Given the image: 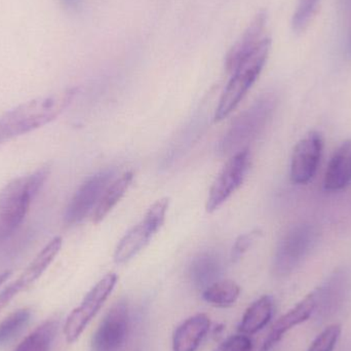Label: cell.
<instances>
[{"instance_id":"obj_1","label":"cell","mask_w":351,"mask_h":351,"mask_svg":"<svg viewBox=\"0 0 351 351\" xmlns=\"http://www.w3.org/2000/svg\"><path fill=\"white\" fill-rule=\"evenodd\" d=\"M75 88L23 103L0 117V145L55 121L68 108Z\"/></svg>"},{"instance_id":"obj_2","label":"cell","mask_w":351,"mask_h":351,"mask_svg":"<svg viewBox=\"0 0 351 351\" xmlns=\"http://www.w3.org/2000/svg\"><path fill=\"white\" fill-rule=\"evenodd\" d=\"M49 166L21 176L0 191V243L10 239L24 222L33 200L49 176Z\"/></svg>"},{"instance_id":"obj_3","label":"cell","mask_w":351,"mask_h":351,"mask_svg":"<svg viewBox=\"0 0 351 351\" xmlns=\"http://www.w3.org/2000/svg\"><path fill=\"white\" fill-rule=\"evenodd\" d=\"M276 104L278 101L274 94H265L241 113L220 142L221 154H235L247 148V144L253 142L269 123Z\"/></svg>"},{"instance_id":"obj_4","label":"cell","mask_w":351,"mask_h":351,"mask_svg":"<svg viewBox=\"0 0 351 351\" xmlns=\"http://www.w3.org/2000/svg\"><path fill=\"white\" fill-rule=\"evenodd\" d=\"M270 47H271V39L267 37L252 57L231 72L230 80L219 101L218 107L215 113V121H223L239 106V103L255 84L256 80L259 78L267 62Z\"/></svg>"},{"instance_id":"obj_5","label":"cell","mask_w":351,"mask_h":351,"mask_svg":"<svg viewBox=\"0 0 351 351\" xmlns=\"http://www.w3.org/2000/svg\"><path fill=\"white\" fill-rule=\"evenodd\" d=\"M319 229L309 222L289 229L278 243L274 258V272L285 278L294 272L311 255L319 241Z\"/></svg>"},{"instance_id":"obj_6","label":"cell","mask_w":351,"mask_h":351,"mask_svg":"<svg viewBox=\"0 0 351 351\" xmlns=\"http://www.w3.org/2000/svg\"><path fill=\"white\" fill-rule=\"evenodd\" d=\"M170 199L168 197L156 200L141 222L130 229L121 239L114 253V262L123 264L135 257L154 239L166 220Z\"/></svg>"},{"instance_id":"obj_7","label":"cell","mask_w":351,"mask_h":351,"mask_svg":"<svg viewBox=\"0 0 351 351\" xmlns=\"http://www.w3.org/2000/svg\"><path fill=\"white\" fill-rule=\"evenodd\" d=\"M117 280L119 276L117 274H106L93 287L92 290L84 297L82 304L70 313L64 327V334L68 343L77 341L114 290Z\"/></svg>"},{"instance_id":"obj_8","label":"cell","mask_w":351,"mask_h":351,"mask_svg":"<svg viewBox=\"0 0 351 351\" xmlns=\"http://www.w3.org/2000/svg\"><path fill=\"white\" fill-rule=\"evenodd\" d=\"M251 166V152L249 148L233 154L217 176L208 192L206 210H218L245 181Z\"/></svg>"},{"instance_id":"obj_9","label":"cell","mask_w":351,"mask_h":351,"mask_svg":"<svg viewBox=\"0 0 351 351\" xmlns=\"http://www.w3.org/2000/svg\"><path fill=\"white\" fill-rule=\"evenodd\" d=\"M112 175L111 171H103L88 178L80 186L66 208V224H78L93 214Z\"/></svg>"},{"instance_id":"obj_10","label":"cell","mask_w":351,"mask_h":351,"mask_svg":"<svg viewBox=\"0 0 351 351\" xmlns=\"http://www.w3.org/2000/svg\"><path fill=\"white\" fill-rule=\"evenodd\" d=\"M323 149V137L315 131L307 134L296 144L291 158L290 177L293 183L304 185L313 180L317 174Z\"/></svg>"},{"instance_id":"obj_11","label":"cell","mask_w":351,"mask_h":351,"mask_svg":"<svg viewBox=\"0 0 351 351\" xmlns=\"http://www.w3.org/2000/svg\"><path fill=\"white\" fill-rule=\"evenodd\" d=\"M63 245L62 237H56L37 254L33 261L27 266L26 269L12 284L8 285L0 293V313L10 304V301L18 296L21 292L27 290L31 285L34 284L47 268L51 265Z\"/></svg>"},{"instance_id":"obj_12","label":"cell","mask_w":351,"mask_h":351,"mask_svg":"<svg viewBox=\"0 0 351 351\" xmlns=\"http://www.w3.org/2000/svg\"><path fill=\"white\" fill-rule=\"evenodd\" d=\"M129 309L117 303L105 315L92 340V351H119L129 332Z\"/></svg>"},{"instance_id":"obj_13","label":"cell","mask_w":351,"mask_h":351,"mask_svg":"<svg viewBox=\"0 0 351 351\" xmlns=\"http://www.w3.org/2000/svg\"><path fill=\"white\" fill-rule=\"evenodd\" d=\"M351 289V271L348 268L335 270L313 295L315 298V311L317 315H331L335 313L346 301Z\"/></svg>"},{"instance_id":"obj_14","label":"cell","mask_w":351,"mask_h":351,"mask_svg":"<svg viewBox=\"0 0 351 351\" xmlns=\"http://www.w3.org/2000/svg\"><path fill=\"white\" fill-rule=\"evenodd\" d=\"M266 23L267 14L265 12H259L245 29L241 38L231 47L225 58V69L229 74L252 57L267 38L268 36L264 35Z\"/></svg>"},{"instance_id":"obj_15","label":"cell","mask_w":351,"mask_h":351,"mask_svg":"<svg viewBox=\"0 0 351 351\" xmlns=\"http://www.w3.org/2000/svg\"><path fill=\"white\" fill-rule=\"evenodd\" d=\"M315 311V298L313 293H311L302 299L296 306L293 307L291 311L278 319L272 327L271 331L268 334V337L264 341L263 350H271L278 342L282 340L287 332L306 322Z\"/></svg>"},{"instance_id":"obj_16","label":"cell","mask_w":351,"mask_h":351,"mask_svg":"<svg viewBox=\"0 0 351 351\" xmlns=\"http://www.w3.org/2000/svg\"><path fill=\"white\" fill-rule=\"evenodd\" d=\"M351 184V139L344 141L334 152L324 178L327 191H341Z\"/></svg>"},{"instance_id":"obj_17","label":"cell","mask_w":351,"mask_h":351,"mask_svg":"<svg viewBox=\"0 0 351 351\" xmlns=\"http://www.w3.org/2000/svg\"><path fill=\"white\" fill-rule=\"evenodd\" d=\"M208 315L200 313L186 319L175 330L173 351H196L210 331Z\"/></svg>"},{"instance_id":"obj_18","label":"cell","mask_w":351,"mask_h":351,"mask_svg":"<svg viewBox=\"0 0 351 351\" xmlns=\"http://www.w3.org/2000/svg\"><path fill=\"white\" fill-rule=\"evenodd\" d=\"M223 270L222 260L214 252H204L194 258L190 265V278L197 288L206 289L218 282Z\"/></svg>"},{"instance_id":"obj_19","label":"cell","mask_w":351,"mask_h":351,"mask_svg":"<svg viewBox=\"0 0 351 351\" xmlns=\"http://www.w3.org/2000/svg\"><path fill=\"white\" fill-rule=\"evenodd\" d=\"M134 180L132 172H127L117 178L115 181L111 182L103 192L96 208L93 212V222L100 223L104 220L105 217L112 210V208L119 204V200L125 196V192L131 186Z\"/></svg>"},{"instance_id":"obj_20","label":"cell","mask_w":351,"mask_h":351,"mask_svg":"<svg viewBox=\"0 0 351 351\" xmlns=\"http://www.w3.org/2000/svg\"><path fill=\"white\" fill-rule=\"evenodd\" d=\"M274 305L271 296H263L256 300L245 311L239 324V331L245 335H253L263 329L271 319Z\"/></svg>"},{"instance_id":"obj_21","label":"cell","mask_w":351,"mask_h":351,"mask_svg":"<svg viewBox=\"0 0 351 351\" xmlns=\"http://www.w3.org/2000/svg\"><path fill=\"white\" fill-rule=\"evenodd\" d=\"M241 295V287L233 280H218L206 287L202 298L208 304L220 308H227L235 304Z\"/></svg>"},{"instance_id":"obj_22","label":"cell","mask_w":351,"mask_h":351,"mask_svg":"<svg viewBox=\"0 0 351 351\" xmlns=\"http://www.w3.org/2000/svg\"><path fill=\"white\" fill-rule=\"evenodd\" d=\"M58 322L49 319L29 334L14 351H51L58 331Z\"/></svg>"},{"instance_id":"obj_23","label":"cell","mask_w":351,"mask_h":351,"mask_svg":"<svg viewBox=\"0 0 351 351\" xmlns=\"http://www.w3.org/2000/svg\"><path fill=\"white\" fill-rule=\"evenodd\" d=\"M28 308L19 309L0 323V348L12 341L26 327L30 319Z\"/></svg>"},{"instance_id":"obj_24","label":"cell","mask_w":351,"mask_h":351,"mask_svg":"<svg viewBox=\"0 0 351 351\" xmlns=\"http://www.w3.org/2000/svg\"><path fill=\"white\" fill-rule=\"evenodd\" d=\"M321 0H298L296 10L292 18V29L294 32L301 33L313 21Z\"/></svg>"},{"instance_id":"obj_25","label":"cell","mask_w":351,"mask_h":351,"mask_svg":"<svg viewBox=\"0 0 351 351\" xmlns=\"http://www.w3.org/2000/svg\"><path fill=\"white\" fill-rule=\"evenodd\" d=\"M341 330L340 325L329 326L315 338L308 351H333L341 335Z\"/></svg>"},{"instance_id":"obj_26","label":"cell","mask_w":351,"mask_h":351,"mask_svg":"<svg viewBox=\"0 0 351 351\" xmlns=\"http://www.w3.org/2000/svg\"><path fill=\"white\" fill-rule=\"evenodd\" d=\"M261 235L262 232L259 229H256V230L245 233V234L239 235L235 241L234 245H233L232 253H231V258H232L233 261H239Z\"/></svg>"},{"instance_id":"obj_27","label":"cell","mask_w":351,"mask_h":351,"mask_svg":"<svg viewBox=\"0 0 351 351\" xmlns=\"http://www.w3.org/2000/svg\"><path fill=\"white\" fill-rule=\"evenodd\" d=\"M252 348L253 343L250 337L245 334H241L227 338L213 351H252Z\"/></svg>"},{"instance_id":"obj_28","label":"cell","mask_w":351,"mask_h":351,"mask_svg":"<svg viewBox=\"0 0 351 351\" xmlns=\"http://www.w3.org/2000/svg\"><path fill=\"white\" fill-rule=\"evenodd\" d=\"M64 6L70 10H77L82 6V0H61Z\"/></svg>"},{"instance_id":"obj_29","label":"cell","mask_w":351,"mask_h":351,"mask_svg":"<svg viewBox=\"0 0 351 351\" xmlns=\"http://www.w3.org/2000/svg\"><path fill=\"white\" fill-rule=\"evenodd\" d=\"M340 3H341L342 10L346 12L351 10V0H340Z\"/></svg>"},{"instance_id":"obj_30","label":"cell","mask_w":351,"mask_h":351,"mask_svg":"<svg viewBox=\"0 0 351 351\" xmlns=\"http://www.w3.org/2000/svg\"><path fill=\"white\" fill-rule=\"evenodd\" d=\"M10 274H12V272L10 271H4L0 274V286H1V285L3 284L8 278H10Z\"/></svg>"},{"instance_id":"obj_31","label":"cell","mask_w":351,"mask_h":351,"mask_svg":"<svg viewBox=\"0 0 351 351\" xmlns=\"http://www.w3.org/2000/svg\"><path fill=\"white\" fill-rule=\"evenodd\" d=\"M348 55H350L351 57V34H350V39H348Z\"/></svg>"}]
</instances>
